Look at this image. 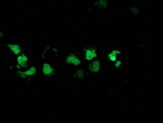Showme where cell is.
<instances>
[{
    "mask_svg": "<svg viewBox=\"0 0 163 123\" xmlns=\"http://www.w3.org/2000/svg\"><path fill=\"white\" fill-rule=\"evenodd\" d=\"M66 62H68V64H73V65H79L82 61L78 59L75 55H70L68 58H66Z\"/></svg>",
    "mask_w": 163,
    "mask_h": 123,
    "instance_id": "cell-1",
    "label": "cell"
},
{
    "mask_svg": "<svg viewBox=\"0 0 163 123\" xmlns=\"http://www.w3.org/2000/svg\"><path fill=\"white\" fill-rule=\"evenodd\" d=\"M99 69H100V61L99 60H95L92 63L89 65V70H90L91 72H98L99 71Z\"/></svg>",
    "mask_w": 163,
    "mask_h": 123,
    "instance_id": "cell-7",
    "label": "cell"
},
{
    "mask_svg": "<svg viewBox=\"0 0 163 123\" xmlns=\"http://www.w3.org/2000/svg\"><path fill=\"white\" fill-rule=\"evenodd\" d=\"M84 75H85V73H84V71H83V70H77L76 76L79 78V80H83V78H84Z\"/></svg>",
    "mask_w": 163,
    "mask_h": 123,
    "instance_id": "cell-10",
    "label": "cell"
},
{
    "mask_svg": "<svg viewBox=\"0 0 163 123\" xmlns=\"http://www.w3.org/2000/svg\"><path fill=\"white\" fill-rule=\"evenodd\" d=\"M18 65H21V67H26L27 64V57L25 55H23V54H21V55L18 57Z\"/></svg>",
    "mask_w": 163,
    "mask_h": 123,
    "instance_id": "cell-6",
    "label": "cell"
},
{
    "mask_svg": "<svg viewBox=\"0 0 163 123\" xmlns=\"http://www.w3.org/2000/svg\"><path fill=\"white\" fill-rule=\"evenodd\" d=\"M118 54H120L118 50H113L109 55V59L111 60V61H113V62H115L116 61V55H118Z\"/></svg>",
    "mask_w": 163,
    "mask_h": 123,
    "instance_id": "cell-8",
    "label": "cell"
},
{
    "mask_svg": "<svg viewBox=\"0 0 163 123\" xmlns=\"http://www.w3.org/2000/svg\"><path fill=\"white\" fill-rule=\"evenodd\" d=\"M96 57H97V54H96L95 49H86V51H85V59L87 61H90V60H92Z\"/></svg>",
    "mask_w": 163,
    "mask_h": 123,
    "instance_id": "cell-2",
    "label": "cell"
},
{
    "mask_svg": "<svg viewBox=\"0 0 163 123\" xmlns=\"http://www.w3.org/2000/svg\"><path fill=\"white\" fill-rule=\"evenodd\" d=\"M53 68L50 65L49 63H45L44 65H42V72H44V74H46V75H52L53 74Z\"/></svg>",
    "mask_w": 163,
    "mask_h": 123,
    "instance_id": "cell-4",
    "label": "cell"
},
{
    "mask_svg": "<svg viewBox=\"0 0 163 123\" xmlns=\"http://www.w3.org/2000/svg\"><path fill=\"white\" fill-rule=\"evenodd\" d=\"M8 47H9L10 49L12 50V52L15 54V55H20V54L22 52V48L18 45H16V44H10V45H8Z\"/></svg>",
    "mask_w": 163,
    "mask_h": 123,
    "instance_id": "cell-5",
    "label": "cell"
},
{
    "mask_svg": "<svg viewBox=\"0 0 163 123\" xmlns=\"http://www.w3.org/2000/svg\"><path fill=\"white\" fill-rule=\"evenodd\" d=\"M108 5V1L107 0H100L99 2H97V5L99 7V8H105Z\"/></svg>",
    "mask_w": 163,
    "mask_h": 123,
    "instance_id": "cell-9",
    "label": "cell"
},
{
    "mask_svg": "<svg viewBox=\"0 0 163 123\" xmlns=\"http://www.w3.org/2000/svg\"><path fill=\"white\" fill-rule=\"evenodd\" d=\"M36 72H37V69L35 68V67H31V68L28 69L27 71H25V72H21V71H18V74H20V75H22V76H31V75H34Z\"/></svg>",
    "mask_w": 163,
    "mask_h": 123,
    "instance_id": "cell-3",
    "label": "cell"
},
{
    "mask_svg": "<svg viewBox=\"0 0 163 123\" xmlns=\"http://www.w3.org/2000/svg\"><path fill=\"white\" fill-rule=\"evenodd\" d=\"M120 65H121V60H116V61H115V67L118 68Z\"/></svg>",
    "mask_w": 163,
    "mask_h": 123,
    "instance_id": "cell-11",
    "label": "cell"
}]
</instances>
